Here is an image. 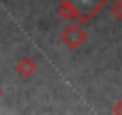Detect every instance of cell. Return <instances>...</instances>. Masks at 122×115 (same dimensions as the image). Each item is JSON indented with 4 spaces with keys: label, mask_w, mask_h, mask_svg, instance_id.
<instances>
[{
    "label": "cell",
    "mask_w": 122,
    "mask_h": 115,
    "mask_svg": "<svg viewBox=\"0 0 122 115\" xmlns=\"http://www.w3.org/2000/svg\"><path fill=\"white\" fill-rule=\"evenodd\" d=\"M2 95H4V88L0 86V99H2Z\"/></svg>",
    "instance_id": "6"
},
{
    "label": "cell",
    "mask_w": 122,
    "mask_h": 115,
    "mask_svg": "<svg viewBox=\"0 0 122 115\" xmlns=\"http://www.w3.org/2000/svg\"><path fill=\"white\" fill-rule=\"evenodd\" d=\"M111 15L117 20H122V0L113 2V5H111Z\"/></svg>",
    "instance_id": "4"
},
{
    "label": "cell",
    "mask_w": 122,
    "mask_h": 115,
    "mask_svg": "<svg viewBox=\"0 0 122 115\" xmlns=\"http://www.w3.org/2000/svg\"><path fill=\"white\" fill-rule=\"evenodd\" d=\"M16 72H18V76L23 77V79H30V77L38 72V65H36V61L30 59V58H22V59L16 63Z\"/></svg>",
    "instance_id": "3"
},
{
    "label": "cell",
    "mask_w": 122,
    "mask_h": 115,
    "mask_svg": "<svg viewBox=\"0 0 122 115\" xmlns=\"http://www.w3.org/2000/svg\"><path fill=\"white\" fill-rule=\"evenodd\" d=\"M86 40H88V34L83 29V23H79V22H70L68 27L61 32V42L72 50L79 49Z\"/></svg>",
    "instance_id": "2"
},
{
    "label": "cell",
    "mask_w": 122,
    "mask_h": 115,
    "mask_svg": "<svg viewBox=\"0 0 122 115\" xmlns=\"http://www.w3.org/2000/svg\"><path fill=\"white\" fill-rule=\"evenodd\" d=\"M106 4L108 0H61L59 16L66 22H79L86 25L106 7Z\"/></svg>",
    "instance_id": "1"
},
{
    "label": "cell",
    "mask_w": 122,
    "mask_h": 115,
    "mask_svg": "<svg viewBox=\"0 0 122 115\" xmlns=\"http://www.w3.org/2000/svg\"><path fill=\"white\" fill-rule=\"evenodd\" d=\"M111 111H113L115 115H122V101H118V103L113 106V110H111Z\"/></svg>",
    "instance_id": "5"
}]
</instances>
